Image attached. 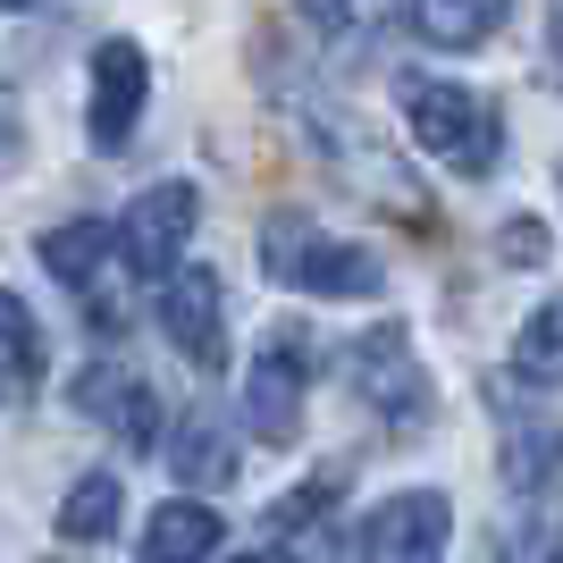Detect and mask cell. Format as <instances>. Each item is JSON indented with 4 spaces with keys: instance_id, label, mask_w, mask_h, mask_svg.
Instances as JSON below:
<instances>
[{
    "instance_id": "cell-1",
    "label": "cell",
    "mask_w": 563,
    "mask_h": 563,
    "mask_svg": "<svg viewBox=\"0 0 563 563\" xmlns=\"http://www.w3.org/2000/svg\"><path fill=\"white\" fill-rule=\"evenodd\" d=\"M404 126L429 161H446L454 177H488L505 161V118L488 93L446 85V76H404Z\"/></svg>"
},
{
    "instance_id": "cell-2",
    "label": "cell",
    "mask_w": 563,
    "mask_h": 563,
    "mask_svg": "<svg viewBox=\"0 0 563 563\" xmlns=\"http://www.w3.org/2000/svg\"><path fill=\"white\" fill-rule=\"evenodd\" d=\"M345 371H353V396L378 412L387 438H412V429L429 421V378H421V362H412L404 320H378L371 336H353V345H345Z\"/></svg>"
},
{
    "instance_id": "cell-3",
    "label": "cell",
    "mask_w": 563,
    "mask_h": 563,
    "mask_svg": "<svg viewBox=\"0 0 563 563\" xmlns=\"http://www.w3.org/2000/svg\"><path fill=\"white\" fill-rule=\"evenodd\" d=\"M303 387H311V345L303 329H278L244 371V429L261 446H295L303 438Z\"/></svg>"
},
{
    "instance_id": "cell-4",
    "label": "cell",
    "mask_w": 563,
    "mask_h": 563,
    "mask_svg": "<svg viewBox=\"0 0 563 563\" xmlns=\"http://www.w3.org/2000/svg\"><path fill=\"white\" fill-rule=\"evenodd\" d=\"M446 496L438 488H404V496H387L378 514H362L353 521V547H345V563H438L446 555Z\"/></svg>"
},
{
    "instance_id": "cell-5",
    "label": "cell",
    "mask_w": 563,
    "mask_h": 563,
    "mask_svg": "<svg viewBox=\"0 0 563 563\" xmlns=\"http://www.w3.org/2000/svg\"><path fill=\"white\" fill-rule=\"evenodd\" d=\"M194 219H202V194L194 186H152L135 211L118 219V261H126L135 278H168L177 253L194 244Z\"/></svg>"
},
{
    "instance_id": "cell-6",
    "label": "cell",
    "mask_w": 563,
    "mask_h": 563,
    "mask_svg": "<svg viewBox=\"0 0 563 563\" xmlns=\"http://www.w3.org/2000/svg\"><path fill=\"white\" fill-rule=\"evenodd\" d=\"M161 329L194 371L219 378L228 371V286H219L211 269H177V278L161 286Z\"/></svg>"
},
{
    "instance_id": "cell-7",
    "label": "cell",
    "mask_w": 563,
    "mask_h": 563,
    "mask_svg": "<svg viewBox=\"0 0 563 563\" xmlns=\"http://www.w3.org/2000/svg\"><path fill=\"white\" fill-rule=\"evenodd\" d=\"M143 93H152V68H143L135 43H101L93 51V118H85V135L101 152H126L135 143V118H143Z\"/></svg>"
},
{
    "instance_id": "cell-8",
    "label": "cell",
    "mask_w": 563,
    "mask_h": 563,
    "mask_svg": "<svg viewBox=\"0 0 563 563\" xmlns=\"http://www.w3.org/2000/svg\"><path fill=\"white\" fill-rule=\"evenodd\" d=\"M76 412H85V421H110L126 454H152V446H161V396H152L135 371L93 362V371L76 378Z\"/></svg>"
},
{
    "instance_id": "cell-9",
    "label": "cell",
    "mask_w": 563,
    "mask_h": 563,
    "mask_svg": "<svg viewBox=\"0 0 563 563\" xmlns=\"http://www.w3.org/2000/svg\"><path fill=\"white\" fill-rule=\"evenodd\" d=\"M488 412L505 421V454H496L505 488H514V496H547V488H555V471H563V429L555 421H514L505 387H488Z\"/></svg>"
},
{
    "instance_id": "cell-10",
    "label": "cell",
    "mask_w": 563,
    "mask_h": 563,
    "mask_svg": "<svg viewBox=\"0 0 563 563\" xmlns=\"http://www.w3.org/2000/svg\"><path fill=\"white\" fill-rule=\"evenodd\" d=\"M186 488H235V471H244V454H235V438L211 421V412H186V421L168 429V454H161Z\"/></svg>"
},
{
    "instance_id": "cell-11",
    "label": "cell",
    "mask_w": 563,
    "mask_h": 563,
    "mask_svg": "<svg viewBox=\"0 0 563 563\" xmlns=\"http://www.w3.org/2000/svg\"><path fill=\"white\" fill-rule=\"evenodd\" d=\"M336 496H345V463L320 471L311 488L278 496V505H269V530H278V547H295L303 563H320V555H329V514H336Z\"/></svg>"
},
{
    "instance_id": "cell-12",
    "label": "cell",
    "mask_w": 563,
    "mask_h": 563,
    "mask_svg": "<svg viewBox=\"0 0 563 563\" xmlns=\"http://www.w3.org/2000/svg\"><path fill=\"white\" fill-rule=\"evenodd\" d=\"M211 547H219V514L194 505V496H168L143 521V563H211Z\"/></svg>"
},
{
    "instance_id": "cell-13",
    "label": "cell",
    "mask_w": 563,
    "mask_h": 563,
    "mask_svg": "<svg viewBox=\"0 0 563 563\" xmlns=\"http://www.w3.org/2000/svg\"><path fill=\"white\" fill-rule=\"evenodd\" d=\"M378 278H387V269H378V253H362V244H320V235H311L303 244V261H295V286H311V295H378Z\"/></svg>"
},
{
    "instance_id": "cell-14",
    "label": "cell",
    "mask_w": 563,
    "mask_h": 563,
    "mask_svg": "<svg viewBox=\"0 0 563 563\" xmlns=\"http://www.w3.org/2000/svg\"><path fill=\"white\" fill-rule=\"evenodd\" d=\"M43 387V329L25 320V303L0 286V404H25Z\"/></svg>"
},
{
    "instance_id": "cell-15",
    "label": "cell",
    "mask_w": 563,
    "mask_h": 563,
    "mask_svg": "<svg viewBox=\"0 0 563 563\" xmlns=\"http://www.w3.org/2000/svg\"><path fill=\"white\" fill-rule=\"evenodd\" d=\"M505 18H514V0H412V25H421L429 43H446V51L488 43Z\"/></svg>"
},
{
    "instance_id": "cell-16",
    "label": "cell",
    "mask_w": 563,
    "mask_h": 563,
    "mask_svg": "<svg viewBox=\"0 0 563 563\" xmlns=\"http://www.w3.org/2000/svg\"><path fill=\"white\" fill-rule=\"evenodd\" d=\"M126 514V488H118V471H85L68 496H59V539H110V521Z\"/></svg>"
},
{
    "instance_id": "cell-17",
    "label": "cell",
    "mask_w": 563,
    "mask_h": 563,
    "mask_svg": "<svg viewBox=\"0 0 563 563\" xmlns=\"http://www.w3.org/2000/svg\"><path fill=\"white\" fill-rule=\"evenodd\" d=\"M514 378H521V387H563V295L521 320V336H514Z\"/></svg>"
},
{
    "instance_id": "cell-18",
    "label": "cell",
    "mask_w": 563,
    "mask_h": 563,
    "mask_svg": "<svg viewBox=\"0 0 563 563\" xmlns=\"http://www.w3.org/2000/svg\"><path fill=\"white\" fill-rule=\"evenodd\" d=\"M110 244H118V235L101 228V219H68V228H51L43 244H34V253H43V269H51V278L85 286V278L101 269V253H110Z\"/></svg>"
},
{
    "instance_id": "cell-19",
    "label": "cell",
    "mask_w": 563,
    "mask_h": 563,
    "mask_svg": "<svg viewBox=\"0 0 563 563\" xmlns=\"http://www.w3.org/2000/svg\"><path fill=\"white\" fill-rule=\"evenodd\" d=\"M488 563H563V505L539 496L521 521H505V539H496Z\"/></svg>"
},
{
    "instance_id": "cell-20",
    "label": "cell",
    "mask_w": 563,
    "mask_h": 563,
    "mask_svg": "<svg viewBox=\"0 0 563 563\" xmlns=\"http://www.w3.org/2000/svg\"><path fill=\"white\" fill-rule=\"evenodd\" d=\"M303 244H311V219H303V211H269V228H261V253H269V278H278V286H295V261H303Z\"/></svg>"
},
{
    "instance_id": "cell-21",
    "label": "cell",
    "mask_w": 563,
    "mask_h": 563,
    "mask_svg": "<svg viewBox=\"0 0 563 563\" xmlns=\"http://www.w3.org/2000/svg\"><path fill=\"white\" fill-rule=\"evenodd\" d=\"M496 244H505V261H514V269H539V261H547V228H539V219H505V235H496Z\"/></svg>"
},
{
    "instance_id": "cell-22",
    "label": "cell",
    "mask_w": 563,
    "mask_h": 563,
    "mask_svg": "<svg viewBox=\"0 0 563 563\" xmlns=\"http://www.w3.org/2000/svg\"><path fill=\"white\" fill-rule=\"evenodd\" d=\"M295 9H303V18L320 25V34H336V25L353 18V0H295Z\"/></svg>"
},
{
    "instance_id": "cell-23",
    "label": "cell",
    "mask_w": 563,
    "mask_h": 563,
    "mask_svg": "<svg viewBox=\"0 0 563 563\" xmlns=\"http://www.w3.org/2000/svg\"><path fill=\"white\" fill-rule=\"evenodd\" d=\"M547 59H555V76H563V0H547Z\"/></svg>"
},
{
    "instance_id": "cell-24",
    "label": "cell",
    "mask_w": 563,
    "mask_h": 563,
    "mask_svg": "<svg viewBox=\"0 0 563 563\" xmlns=\"http://www.w3.org/2000/svg\"><path fill=\"white\" fill-rule=\"evenodd\" d=\"M235 563H303L295 547H253V555H235Z\"/></svg>"
},
{
    "instance_id": "cell-25",
    "label": "cell",
    "mask_w": 563,
    "mask_h": 563,
    "mask_svg": "<svg viewBox=\"0 0 563 563\" xmlns=\"http://www.w3.org/2000/svg\"><path fill=\"white\" fill-rule=\"evenodd\" d=\"M0 9H25V0H0Z\"/></svg>"
}]
</instances>
